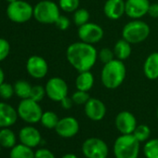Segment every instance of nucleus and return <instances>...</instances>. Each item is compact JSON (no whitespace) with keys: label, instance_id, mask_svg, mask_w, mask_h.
I'll return each mask as SVG.
<instances>
[{"label":"nucleus","instance_id":"obj_1","mask_svg":"<svg viewBox=\"0 0 158 158\" xmlns=\"http://www.w3.org/2000/svg\"><path fill=\"white\" fill-rule=\"evenodd\" d=\"M66 59L70 65L78 73L90 71L98 60V50L91 45L78 41L68 46Z\"/></svg>","mask_w":158,"mask_h":158},{"label":"nucleus","instance_id":"obj_2","mask_svg":"<svg viewBox=\"0 0 158 158\" xmlns=\"http://www.w3.org/2000/svg\"><path fill=\"white\" fill-rule=\"evenodd\" d=\"M127 76V68L123 60L114 59L108 63L103 64L101 72V81L104 88L115 89L125 81Z\"/></svg>","mask_w":158,"mask_h":158},{"label":"nucleus","instance_id":"obj_3","mask_svg":"<svg viewBox=\"0 0 158 158\" xmlns=\"http://www.w3.org/2000/svg\"><path fill=\"white\" fill-rule=\"evenodd\" d=\"M139 143L133 134H121L114 144L115 158H138Z\"/></svg>","mask_w":158,"mask_h":158},{"label":"nucleus","instance_id":"obj_4","mask_svg":"<svg viewBox=\"0 0 158 158\" xmlns=\"http://www.w3.org/2000/svg\"><path fill=\"white\" fill-rule=\"evenodd\" d=\"M151 33L149 24L143 21L132 20L127 23L122 29V38L129 42L131 45L139 44L145 41Z\"/></svg>","mask_w":158,"mask_h":158},{"label":"nucleus","instance_id":"obj_5","mask_svg":"<svg viewBox=\"0 0 158 158\" xmlns=\"http://www.w3.org/2000/svg\"><path fill=\"white\" fill-rule=\"evenodd\" d=\"M60 16L59 5L51 0H42L34 7V18L42 24H53Z\"/></svg>","mask_w":158,"mask_h":158},{"label":"nucleus","instance_id":"obj_6","mask_svg":"<svg viewBox=\"0 0 158 158\" xmlns=\"http://www.w3.org/2000/svg\"><path fill=\"white\" fill-rule=\"evenodd\" d=\"M17 113L19 118H21L23 122L33 125L40 122L41 116L44 112L39 102L32 100L31 98H28L23 99L19 102Z\"/></svg>","mask_w":158,"mask_h":158},{"label":"nucleus","instance_id":"obj_7","mask_svg":"<svg viewBox=\"0 0 158 158\" xmlns=\"http://www.w3.org/2000/svg\"><path fill=\"white\" fill-rule=\"evenodd\" d=\"M8 18L15 23H24L34 17V7L24 0H16L7 7Z\"/></svg>","mask_w":158,"mask_h":158},{"label":"nucleus","instance_id":"obj_8","mask_svg":"<svg viewBox=\"0 0 158 158\" xmlns=\"http://www.w3.org/2000/svg\"><path fill=\"white\" fill-rule=\"evenodd\" d=\"M47 97L56 102H60L68 96L69 88L64 79L54 76L49 78L45 86Z\"/></svg>","mask_w":158,"mask_h":158},{"label":"nucleus","instance_id":"obj_9","mask_svg":"<svg viewBox=\"0 0 158 158\" xmlns=\"http://www.w3.org/2000/svg\"><path fill=\"white\" fill-rule=\"evenodd\" d=\"M82 152L87 158H107L109 148L103 139L93 137L83 142Z\"/></svg>","mask_w":158,"mask_h":158},{"label":"nucleus","instance_id":"obj_10","mask_svg":"<svg viewBox=\"0 0 158 158\" xmlns=\"http://www.w3.org/2000/svg\"><path fill=\"white\" fill-rule=\"evenodd\" d=\"M77 35L80 41L94 45L102 40L104 36V31L101 25L89 22L78 27Z\"/></svg>","mask_w":158,"mask_h":158},{"label":"nucleus","instance_id":"obj_11","mask_svg":"<svg viewBox=\"0 0 158 158\" xmlns=\"http://www.w3.org/2000/svg\"><path fill=\"white\" fill-rule=\"evenodd\" d=\"M26 71L31 77L42 79L48 73V64L43 57L33 55L26 61Z\"/></svg>","mask_w":158,"mask_h":158},{"label":"nucleus","instance_id":"obj_12","mask_svg":"<svg viewBox=\"0 0 158 158\" xmlns=\"http://www.w3.org/2000/svg\"><path fill=\"white\" fill-rule=\"evenodd\" d=\"M20 143H23L30 148H36L42 143V136L40 131L32 125L22 127L18 134Z\"/></svg>","mask_w":158,"mask_h":158},{"label":"nucleus","instance_id":"obj_13","mask_svg":"<svg viewBox=\"0 0 158 158\" xmlns=\"http://www.w3.org/2000/svg\"><path fill=\"white\" fill-rule=\"evenodd\" d=\"M79 123L76 118L73 116H65L60 118L55 127L56 133L64 139L74 137L79 131Z\"/></svg>","mask_w":158,"mask_h":158},{"label":"nucleus","instance_id":"obj_14","mask_svg":"<svg viewBox=\"0 0 158 158\" xmlns=\"http://www.w3.org/2000/svg\"><path fill=\"white\" fill-rule=\"evenodd\" d=\"M149 0H126V15L132 20H139L148 14Z\"/></svg>","mask_w":158,"mask_h":158},{"label":"nucleus","instance_id":"obj_15","mask_svg":"<svg viewBox=\"0 0 158 158\" xmlns=\"http://www.w3.org/2000/svg\"><path fill=\"white\" fill-rule=\"evenodd\" d=\"M87 117L92 121H101L106 115V106L104 102L97 98H91L84 105Z\"/></svg>","mask_w":158,"mask_h":158},{"label":"nucleus","instance_id":"obj_16","mask_svg":"<svg viewBox=\"0 0 158 158\" xmlns=\"http://www.w3.org/2000/svg\"><path fill=\"white\" fill-rule=\"evenodd\" d=\"M135 115L128 111H122L115 117V127L121 134H132L137 127Z\"/></svg>","mask_w":158,"mask_h":158},{"label":"nucleus","instance_id":"obj_17","mask_svg":"<svg viewBox=\"0 0 158 158\" xmlns=\"http://www.w3.org/2000/svg\"><path fill=\"white\" fill-rule=\"evenodd\" d=\"M104 15L112 20L116 21L126 14V1L125 0H106L103 6Z\"/></svg>","mask_w":158,"mask_h":158},{"label":"nucleus","instance_id":"obj_18","mask_svg":"<svg viewBox=\"0 0 158 158\" xmlns=\"http://www.w3.org/2000/svg\"><path fill=\"white\" fill-rule=\"evenodd\" d=\"M18 118L17 109L5 102H0V128L14 126Z\"/></svg>","mask_w":158,"mask_h":158},{"label":"nucleus","instance_id":"obj_19","mask_svg":"<svg viewBox=\"0 0 158 158\" xmlns=\"http://www.w3.org/2000/svg\"><path fill=\"white\" fill-rule=\"evenodd\" d=\"M143 73L149 80L158 79V52H152L145 59Z\"/></svg>","mask_w":158,"mask_h":158},{"label":"nucleus","instance_id":"obj_20","mask_svg":"<svg viewBox=\"0 0 158 158\" xmlns=\"http://www.w3.org/2000/svg\"><path fill=\"white\" fill-rule=\"evenodd\" d=\"M95 78L91 71H85L78 73L75 78V87L76 89L89 92L94 86Z\"/></svg>","mask_w":158,"mask_h":158},{"label":"nucleus","instance_id":"obj_21","mask_svg":"<svg viewBox=\"0 0 158 158\" xmlns=\"http://www.w3.org/2000/svg\"><path fill=\"white\" fill-rule=\"evenodd\" d=\"M113 50H114L115 59H118L124 61L130 57L131 52H132V48L129 42H127L124 38H121L114 44Z\"/></svg>","mask_w":158,"mask_h":158},{"label":"nucleus","instance_id":"obj_22","mask_svg":"<svg viewBox=\"0 0 158 158\" xmlns=\"http://www.w3.org/2000/svg\"><path fill=\"white\" fill-rule=\"evenodd\" d=\"M17 136L10 127L0 128V145L5 149H11L17 144Z\"/></svg>","mask_w":158,"mask_h":158},{"label":"nucleus","instance_id":"obj_23","mask_svg":"<svg viewBox=\"0 0 158 158\" xmlns=\"http://www.w3.org/2000/svg\"><path fill=\"white\" fill-rule=\"evenodd\" d=\"M10 158H35V152L33 148L23 143H17L10 149Z\"/></svg>","mask_w":158,"mask_h":158},{"label":"nucleus","instance_id":"obj_24","mask_svg":"<svg viewBox=\"0 0 158 158\" xmlns=\"http://www.w3.org/2000/svg\"><path fill=\"white\" fill-rule=\"evenodd\" d=\"M14 92L17 97L21 100L28 99L31 96V91L33 86L26 80H18L14 84Z\"/></svg>","mask_w":158,"mask_h":158},{"label":"nucleus","instance_id":"obj_25","mask_svg":"<svg viewBox=\"0 0 158 158\" xmlns=\"http://www.w3.org/2000/svg\"><path fill=\"white\" fill-rule=\"evenodd\" d=\"M60 118L58 116V114L52 111H46L43 113L41 119H40V123L41 125L48 128V129H55L58 122H59Z\"/></svg>","mask_w":158,"mask_h":158},{"label":"nucleus","instance_id":"obj_26","mask_svg":"<svg viewBox=\"0 0 158 158\" xmlns=\"http://www.w3.org/2000/svg\"><path fill=\"white\" fill-rule=\"evenodd\" d=\"M90 13L87 9L79 8L73 13V22L76 26H81L89 22Z\"/></svg>","mask_w":158,"mask_h":158},{"label":"nucleus","instance_id":"obj_27","mask_svg":"<svg viewBox=\"0 0 158 158\" xmlns=\"http://www.w3.org/2000/svg\"><path fill=\"white\" fill-rule=\"evenodd\" d=\"M146 158H158V139H148L143 147Z\"/></svg>","mask_w":158,"mask_h":158},{"label":"nucleus","instance_id":"obj_28","mask_svg":"<svg viewBox=\"0 0 158 158\" xmlns=\"http://www.w3.org/2000/svg\"><path fill=\"white\" fill-rule=\"evenodd\" d=\"M132 134L139 142H145L151 136V128L147 125H138Z\"/></svg>","mask_w":158,"mask_h":158},{"label":"nucleus","instance_id":"obj_29","mask_svg":"<svg viewBox=\"0 0 158 158\" xmlns=\"http://www.w3.org/2000/svg\"><path fill=\"white\" fill-rule=\"evenodd\" d=\"M58 5L60 10L67 13H73L77 9H79L80 0H59Z\"/></svg>","mask_w":158,"mask_h":158},{"label":"nucleus","instance_id":"obj_30","mask_svg":"<svg viewBox=\"0 0 158 158\" xmlns=\"http://www.w3.org/2000/svg\"><path fill=\"white\" fill-rule=\"evenodd\" d=\"M89 99H90V96L89 92L78 90V89L75 92H73L72 95V100L73 101V103L77 105H85Z\"/></svg>","mask_w":158,"mask_h":158},{"label":"nucleus","instance_id":"obj_31","mask_svg":"<svg viewBox=\"0 0 158 158\" xmlns=\"http://www.w3.org/2000/svg\"><path fill=\"white\" fill-rule=\"evenodd\" d=\"M98 59L100 60L101 62L103 64L110 62L114 59H115L114 50L109 48H102L99 52H98Z\"/></svg>","mask_w":158,"mask_h":158},{"label":"nucleus","instance_id":"obj_32","mask_svg":"<svg viewBox=\"0 0 158 158\" xmlns=\"http://www.w3.org/2000/svg\"><path fill=\"white\" fill-rule=\"evenodd\" d=\"M14 94V87L11 84L4 82L2 85H0V98L1 99L5 101L10 100Z\"/></svg>","mask_w":158,"mask_h":158},{"label":"nucleus","instance_id":"obj_33","mask_svg":"<svg viewBox=\"0 0 158 158\" xmlns=\"http://www.w3.org/2000/svg\"><path fill=\"white\" fill-rule=\"evenodd\" d=\"M45 96H47L45 87H42L40 85L33 86L32 91H31V96H30V98L32 100H34L37 102H40L41 101H43Z\"/></svg>","mask_w":158,"mask_h":158},{"label":"nucleus","instance_id":"obj_34","mask_svg":"<svg viewBox=\"0 0 158 158\" xmlns=\"http://www.w3.org/2000/svg\"><path fill=\"white\" fill-rule=\"evenodd\" d=\"M10 52V45L8 40L0 37V62L5 60Z\"/></svg>","mask_w":158,"mask_h":158},{"label":"nucleus","instance_id":"obj_35","mask_svg":"<svg viewBox=\"0 0 158 158\" xmlns=\"http://www.w3.org/2000/svg\"><path fill=\"white\" fill-rule=\"evenodd\" d=\"M54 24L56 25V27H57L58 29H60V30H61V31H65V30H67V29L70 27V25H71V21H70V19H69L68 17L63 16V15H60V16L57 19V21H56V23H55Z\"/></svg>","mask_w":158,"mask_h":158},{"label":"nucleus","instance_id":"obj_36","mask_svg":"<svg viewBox=\"0 0 158 158\" xmlns=\"http://www.w3.org/2000/svg\"><path fill=\"white\" fill-rule=\"evenodd\" d=\"M35 158H55V155L47 148H39L35 152Z\"/></svg>","mask_w":158,"mask_h":158},{"label":"nucleus","instance_id":"obj_37","mask_svg":"<svg viewBox=\"0 0 158 158\" xmlns=\"http://www.w3.org/2000/svg\"><path fill=\"white\" fill-rule=\"evenodd\" d=\"M148 15L151 18L158 19V3H152L150 5L149 10H148Z\"/></svg>","mask_w":158,"mask_h":158},{"label":"nucleus","instance_id":"obj_38","mask_svg":"<svg viewBox=\"0 0 158 158\" xmlns=\"http://www.w3.org/2000/svg\"><path fill=\"white\" fill-rule=\"evenodd\" d=\"M74 103H73V101L72 100V97H65L61 102H60V105H61V107L63 108V109H65V110H69V109H71L72 107H73V105Z\"/></svg>","mask_w":158,"mask_h":158},{"label":"nucleus","instance_id":"obj_39","mask_svg":"<svg viewBox=\"0 0 158 158\" xmlns=\"http://www.w3.org/2000/svg\"><path fill=\"white\" fill-rule=\"evenodd\" d=\"M5 82V73L3 69L0 67V85H2Z\"/></svg>","mask_w":158,"mask_h":158},{"label":"nucleus","instance_id":"obj_40","mask_svg":"<svg viewBox=\"0 0 158 158\" xmlns=\"http://www.w3.org/2000/svg\"><path fill=\"white\" fill-rule=\"evenodd\" d=\"M61 158H78L75 154L72 153V152H69V153H65Z\"/></svg>","mask_w":158,"mask_h":158},{"label":"nucleus","instance_id":"obj_41","mask_svg":"<svg viewBox=\"0 0 158 158\" xmlns=\"http://www.w3.org/2000/svg\"><path fill=\"white\" fill-rule=\"evenodd\" d=\"M6 1H7L8 3H12V2L16 1V0H6Z\"/></svg>","mask_w":158,"mask_h":158},{"label":"nucleus","instance_id":"obj_42","mask_svg":"<svg viewBox=\"0 0 158 158\" xmlns=\"http://www.w3.org/2000/svg\"><path fill=\"white\" fill-rule=\"evenodd\" d=\"M156 115H157V119H158V107H157V111H156Z\"/></svg>","mask_w":158,"mask_h":158},{"label":"nucleus","instance_id":"obj_43","mask_svg":"<svg viewBox=\"0 0 158 158\" xmlns=\"http://www.w3.org/2000/svg\"><path fill=\"white\" fill-rule=\"evenodd\" d=\"M1 150H2V147H1V145H0V153H1Z\"/></svg>","mask_w":158,"mask_h":158}]
</instances>
